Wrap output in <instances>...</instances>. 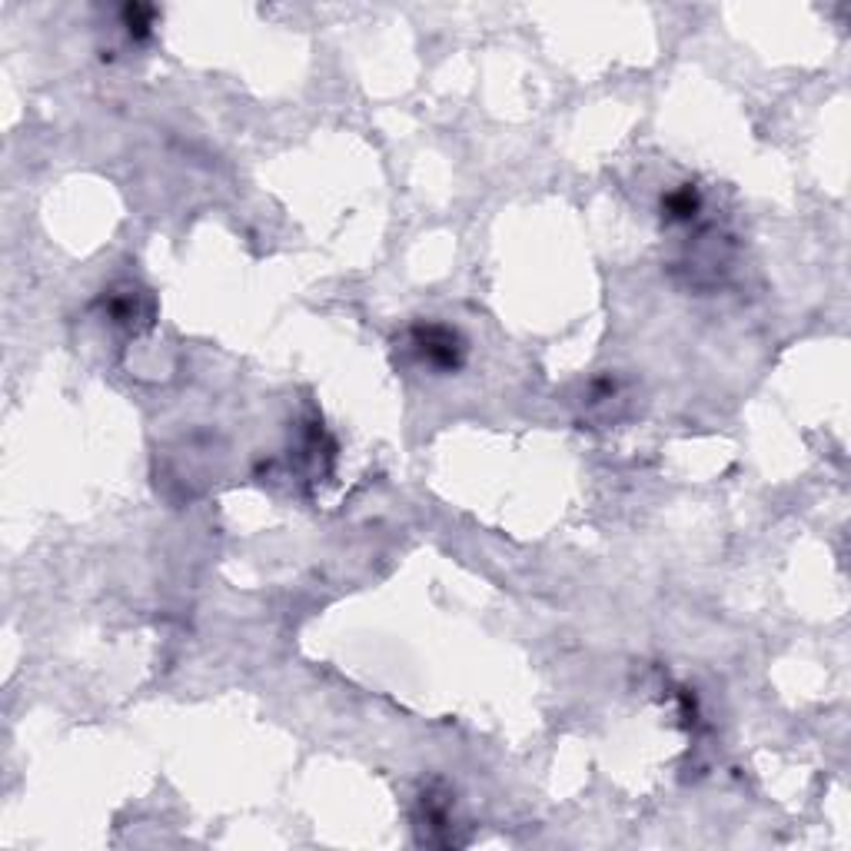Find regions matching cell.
<instances>
[{"mask_svg": "<svg viewBox=\"0 0 851 851\" xmlns=\"http://www.w3.org/2000/svg\"><path fill=\"white\" fill-rule=\"evenodd\" d=\"M665 210H669L672 220H689V217H695V210H699V197H695L692 187H682L665 200Z\"/></svg>", "mask_w": 851, "mask_h": 851, "instance_id": "cell-2", "label": "cell"}, {"mask_svg": "<svg viewBox=\"0 0 851 851\" xmlns=\"http://www.w3.org/2000/svg\"><path fill=\"white\" fill-rule=\"evenodd\" d=\"M413 346H416V353L436 369H456L459 363H463V343H459V336L453 330H446V326H439V323L416 326Z\"/></svg>", "mask_w": 851, "mask_h": 851, "instance_id": "cell-1", "label": "cell"}]
</instances>
